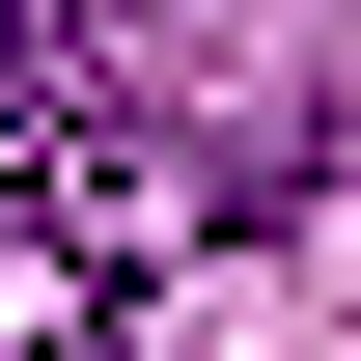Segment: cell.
Instances as JSON below:
<instances>
[{"instance_id":"cell-1","label":"cell","mask_w":361,"mask_h":361,"mask_svg":"<svg viewBox=\"0 0 361 361\" xmlns=\"http://www.w3.org/2000/svg\"><path fill=\"white\" fill-rule=\"evenodd\" d=\"M111 56H167V0H0V167H56Z\"/></svg>"},{"instance_id":"cell-2","label":"cell","mask_w":361,"mask_h":361,"mask_svg":"<svg viewBox=\"0 0 361 361\" xmlns=\"http://www.w3.org/2000/svg\"><path fill=\"white\" fill-rule=\"evenodd\" d=\"M28 361H139V334H28Z\"/></svg>"}]
</instances>
